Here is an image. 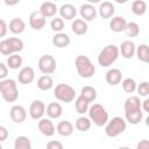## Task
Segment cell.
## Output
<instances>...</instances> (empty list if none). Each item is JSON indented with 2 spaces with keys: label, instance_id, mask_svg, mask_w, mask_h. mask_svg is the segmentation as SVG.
<instances>
[{
  "label": "cell",
  "instance_id": "obj_15",
  "mask_svg": "<svg viewBox=\"0 0 149 149\" xmlns=\"http://www.w3.org/2000/svg\"><path fill=\"white\" fill-rule=\"evenodd\" d=\"M135 44L133 41H123L119 48V52H121V56L126 59H129V58H133V56L135 55Z\"/></svg>",
  "mask_w": 149,
  "mask_h": 149
},
{
  "label": "cell",
  "instance_id": "obj_5",
  "mask_svg": "<svg viewBox=\"0 0 149 149\" xmlns=\"http://www.w3.org/2000/svg\"><path fill=\"white\" fill-rule=\"evenodd\" d=\"M23 41L17 37L5 38L0 42V54L3 56H10L13 54H17L23 49Z\"/></svg>",
  "mask_w": 149,
  "mask_h": 149
},
{
  "label": "cell",
  "instance_id": "obj_11",
  "mask_svg": "<svg viewBox=\"0 0 149 149\" xmlns=\"http://www.w3.org/2000/svg\"><path fill=\"white\" fill-rule=\"evenodd\" d=\"M38 130L44 135V136H52L56 132V127L55 125L52 123V121L50 119H47V118H42L38 120Z\"/></svg>",
  "mask_w": 149,
  "mask_h": 149
},
{
  "label": "cell",
  "instance_id": "obj_8",
  "mask_svg": "<svg viewBox=\"0 0 149 149\" xmlns=\"http://www.w3.org/2000/svg\"><path fill=\"white\" fill-rule=\"evenodd\" d=\"M38 69L43 74H51L56 71V59L51 55H42L37 62Z\"/></svg>",
  "mask_w": 149,
  "mask_h": 149
},
{
  "label": "cell",
  "instance_id": "obj_29",
  "mask_svg": "<svg viewBox=\"0 0 149 149\" xmlns=\"http://www.w3.org/2000/svg\"><path fill=\"white\" fill-rule=\"evenodd\" d=\"M80 97L84 98L87 102H92L97 99V90L93 86H84L80 90Z\"/></svg>",
  "mask_w": 149,
  "mask_h": 149
},
{
  "label": "cell",
  "instance_id": "obj_34",
  "mask_svg": "<svg viewBox=\"0 0 149 149\" xmlns=\"http://www.w3.org/2000/svg\"><path fill=\"white\" fill-rule=\"evenodd\" d=\"M74 107H76L77 113H79V114H85V113L88 111L90 102H87L84 98H81V97L79 95V97L76 99V101H74Z\"/></svg>",
  "mask_w": 149,
  "mask_h": 149
},
{
  "label": "cell",
  "instance_id": "obj_26",
  "mask_svg": "<svg viewBox=\"0 0 149 149\" xmlns=\"http://www.w3.org/2000/svg\"><path fill=\"white\" fill-rule=\"evenodd\" d=\"M26 29V23L20 17H14L10 20L9 22V31H12L13 34H21L23 33Z\"/></svg>",
  "mask_w": 149,
  "mask_h": 149
},
{
  "label": "cell",
  "instance_id": "obj_19",
  "mask_svg": "<svg viewBox=\"0 0 149 149\" xmlns=\"http://www.w3.org/2000/svg\"><path fill=\"white\" fill-rule=\"evenodd\" d=\"M58 10H59L61 17L65 20H73L77 15V9L71 3H63Z\"/></svg>",
  "mask_w": 149,
  "mask_h": 149
},
{
  "label": "cell",
  "instance_id": "obj_20",
  "mask_svg": "<svg viewBox=\"0 0 149 149\" xmlns=\"http://www.w3.org/2000/svg\"><path fill=\"white\" fill-rule=\"evenodd\" d=\"M126 26H127V21L123 16H114L109 21V29L114 33L125 31Z\"/></svg>",
  "mask_w": 149,
  "mask_h": 149
},
{
  "label": "cell",
  "instance_id": "obj_13",
  "mask_svg": "<svg viewBox=\"0 0 149 149\" xmlns=\"http://www.w3.org/2000/svg\"><path fill=\"white\" fill-rule=\"evenodd\" d=\"M29 26L34 30H41L45 26V17L40 13V10H35L29 15Z\"/></svg>",
  "mask_w": 149,
  "mask_h": 149
},
{
  "label": "cell",
  "instance_id": "obj_30",
  "mask_svg": "<svg viewBox=\"0 0 149 149\" xmlns=\"http://www.w3.org/2000/svg\"><path fill=\"white\" fill-rule=\"evenodd\" d=\"M23 63L22 57L19 54H13L10 56H8L7 58V68L12 69V70H16L19 69Z\"/></svg>",
  "mask_w": 149,
  "mask_h": 149
},
{
  "label": "cell",
  "instance_id": "obj_23",
  "mask_svg": "<svg viewBox=\"0 0 149 149\" xmlns=\"http://www.w3.org/2000/svg\"><path fill=\"white\" fill-rule=\"evenodd\" d=\"M45 113L49 119H58L63 114V107L58 102H50L45 108Z\"/></svg>",
  "mask_w": 149,
  "mask_h": 149
},
{
  "label": "cell",
  "instance_id": "obj_47",
  "mask_svg": "<svg viewBox=\"0 0 149 149\" xmlns=\"http://www.w3.org/2000/svg\"><path fill=\"white\" fill-rule=\"evenodd\" d=\"M118 149H130L129 147H127V146H121V147H119Z\"/></svg>",
  "mask_w": 149,
  "mask_h": 149
},
{
  "label": "cell",
  "instance_id": "obj_14",
  "mask_svg": "<svg viewBox=\"0 0 149 149\" xmlns=\"http://www.w3.org/2000/svg\"><path fill=\"white\" fill-rule=\"evenodd\" d=\"M17 79L21 84H30L35 79V71L31 66H24L19 71Z\"/></svg>",
  "mask_w": 149,
  "mask_h": 149
},
{
  "label": "cell",
  "instance_id": "obj_41",
  "mask_svg": "<svg viewBox=\"0 0 149 149\" xmlns=\"http://www.w3.org/2000/svg\"><path fill=\"white\" fill-rule=\"evenodd\" d=\"M8 76V68L3 63H0V80L6 79Z\"/></svg>",
  "mask_w": 149,
  "mask_h": 149
},
{
  "label": "cell",
  "instance_id": "obj_3",
  "mask_svg": "<svg viewBox=\"0 0 149 149\" xmlns=\"http://www.w3.org/2000/svg\"><path fill=\"white\" fill-rule=\"evenodd\" d=\"M88 119L93 122L97 127H102L108 121V113L105 107L100 104H93L88 107Z\"/></svg>",
  "mask_w": 149,
  "mask_h": 149
},
{
  "label": "cell",
  "instance_id": "obj_31",
  "mask_svg": "<svg viewBox=\"0 0 149 149\" xmlns=\"http://www.w3.org/2000/svg\"><path fill=\"white\" fill-rule=\"evenodd\" d=\"M135 55L137 57L139 61L143 62V63H148L149 59V51H148V45L147 44H140L136 49H135Z\"/></svg>",
  "mask_w": 149,
  "mask_h": 149
},
{
  "label": "cell",
  "instance_id": "obj_42",
  "mask_svg": "<svg viewBox=\"0 0 149 149\" xmlns=\"http://www.w3.org/2000/svg\"><path fill=\"white\" fill-rule=\"evenodd\" d=\"M7 31H8V27H7L6 21L2 20V19H0V37L6 36Z\"/></svg>",
  "mask_w": 149,
  "mask_h": 149
},
{
  "label": "cell",
  "instance_id": "obj_37",
  "mask_svg": "<svg viewBox=\"0 0 149 149\" xmlns=\"http://www.w3.org/2000/svg\"><path fill=\"white\" fill-rule=\"evenodd\" d=\"M121 85H122L123 91L127 92V93H133L134 91H136V86H137L135 79H133V78H126V79H123L122 83H121Z\"/></svg>",
  "mask_w": 149,
  "mask_h": 149
},
{
  "label": "cell",
  "instance_id": "obj_24",
  "mask_svg": "<svg viewBox=\"0 0 149 149\" xmlns=\"http://www.w3.org/2000/svg\"><path fill=\"white\" fill-rule=\"evenodd\" d=\"M125 118H126V121H128L130 125H137L141 122L143 118V112L142 109L128 111V112H125Z\"/></svg>",
  "mask_w": 149,
  "mask_h": 149
},
{
  "label": "cell",
  "instance_id": "obj_12",
  "mask_svg": "<svg viewBox=\"0 0 149 149\" xmlns=\"http://www.w3.org/2000/svg\"><path fill=\"white\" fill-rule=\"evenodd\" d=\"M79 14L81 16V20L86 21H92L97 17V9L94 8V6H92L91 3H83L79 7Z\"/></svg>",
  "mask_w": 149,
  "mask_h": 149
},
{
  "label": "cell",
  "instance_id": "obj_18",
  "mask_svg": "<svg viewBox=\"0 0 149 149\" xmlns=\"http://www.w3.org/2000/svg\"><path fill=\"white\" fill-rule=\"evenodd\" d=\"M58 8L56 6L55 2L52 1H44L42 2V5L40 6V13L47 19V17H52L55 16V14L57 13Z\"/></svg>",
  "mask_w": 149,
  "mask_h": 149
},
{
  "label": "cell",
  "instance_id": "obj_38",
  "mask_svg": "<svg viewBox=\"0 0 149 149\" xmlns=\"http://www.w3.org/2000/svg\"><path fill=\"white\" fill-rule=\"evenodd\" d=\"M50 28L57 34V33H62V30L64 29V20L62 17H54L50 22Z\"/></svg>",
  "mask_w": 149,
  "mask_h": 149
},
{
  "label": "cell",
  "instance_id": "obj_1",
  "mask_svg": "<svg viewBox=\"0 0 149 149\" xmlns=\"http://www.w3.org/2000/svg\"><path fill=\"white\" fill-rule=\"evenodd\" d=\"M0 93L6 102H14L19 98V90L16 81L10 78L0 80Z\"/></svg>",
  "mask_w": 149,
  "mask_h": 149
},
{
  "label": "cell",
  "instance_id": "obj_9",
  "mask_svg": "<svg viewBox=\"0 0 149 149\" xmlns=\"http://www.w3.org/2000/svg\"><path fill=\"white\" fill-rule=\"evenodd\" d=\"M45 113V105L41 100H34L29 106V115L34 120H40Z\"/></svg>",
  "mask_w": 149,
  "mask_h": 149
},
{
  "label": "cell",
  "instance_id": "obj_49",
  "mask_svg": "<svg viewBox=\"0 0 149 149\" xmlns=\"http://www.w3.org/2000/svg\"><path fill=\"white\" fill-rule=\"evenodd\" d=\"M0 3H1V2H0Z\"/></svg>",
  "mask_w": 149,
  "mask_h": 149
},
{
  "label": "cell",
  "instance_id": "obj_43",
  "mask_svg": "<svg viewBox=\"0 0 149 149\" xmlns=\"http://www.w3.org/2000/svg\"><path fill=\"white\" fill-rule=\"evenodd\" d=\"M8 137V130L6 127L3 126H0V142H3L6 141Z\"/></svg>",
  "mask_w": 149,
  "mask_h": 149
},
{
  "label": "cell",
  "instance_id": "obj_27",
  "mask_svg": "<svg viewBox=\"0 0 149 149\" xmlns=\"http://www.w3.org/2000/svg\"><path fill=\"white\" fill-rule=\"evenodd\" d=\"M123 108H125V112L135 111V109H141V101H140V98L136 97V95H130V97H128V98L126 99V101H125Z\"/></svg>",
  "mask_w": 149,
  "mask_h": 149
},
{
  "label": "cell",
  "instance_id": "obj_40",
  "mask_svg": "<svg viewBox=\"0 0 149 149\" xmlns=\"http://www.w3.org/2000/svg\"><path fill=\"white\" fill-rule=\"evenodd\" d=\"M47 149H63V144L59 141L52 140L47 143Z\"/></svg>",
  "mask_w": 149,
  "mask_h": 149
},
{
  "label": "cell",
  "instance_id": "obj_16",
  "mask_svg": "<svg viewBox=\"0 0 149 149\" xmlns=\"http://www.w3.org/2000/svg\"><path fill=\"white\" fill-rule=\"evenodd\" d=\"M105 79L107 81V84L112 85V86H115L118 84L121 83V79H122V72L116 69V68H112L109 69L106 74H105Z\"/></svg>",
  "mask_w": 149,
  "mask_h": 149
},
{
  "label": "cell",
  "instance_id": "obj_6",
  "mask_svg": "<svg viewBox=\"0 0 149 149\" xmlns=\"http://www.w3.org/2000/svg\"><path fill=\"white\" fill-rule=\"evenodd\" d=\"M127 122L121 116H114L112 120H108L105 127V134L108 137H116L126 130Z\"/></svg>",
  "mask_w": 149,
  "mask_h": 149
},
{
  "label": "cell",
  "instance_id": "obj_22",
  "mask_svg": "<svg viewBox=\"0 0 149 149\" xmlns=\"http://www.w3.org/2000/svg\"><path fill=\"white\" fill-rule=\"evenodd\" d=\"M51 42L57 48H66L70 44L71 40H70V36L68 34H65V33H57V34H55L52 36Z\"/></svg>",
  "mask_w": 149,
  "mask_h": 149
},
{
  "label": "cell",
  "instance_id": "obj_39",
  "mask_svg": "<svg viewBox=\"0 0 149 149\" xmlns=\"http://www.w3.org/2000/svg\"><path fill=\"white\" fill-rule=\"evenodd\" d=\"M137 93L141 97H147L149 94V83L148 81H142L139 86H136Z\"/></svg>",
  "mask_w": 149,
  "mask_h": 149
},
{
  "label": "cell",
  "instance_id": "obj_35",
  "mask_svg": "<svg viewBox=\"0 0 149 149\" xmlns=\"http://www.w3.org/2000/svg\"><path fill=\"white\" fill-rule=\"evenodd\" d=\"M132 10L136 15H143L147 10V3L143 0H135L132 3Z\"/></svg>",
  "mask_w": 149,
  "mask_h": 149
},
{
  "label": "cell",
  "instance_id": "obj_17",
  "mask_svg": "<svg viewBox=\"0 0 149 149\" xmlns=\"http://www.w3.org/2000/svg\"><path fill=\"white\" fill-rule=\"evenodd\" d=\"M97 12L102 19H109L114 15L115 7L111 1H104L99 5V8L97 9Z\"/></svg>",
  "mask_w": 149,
  "mask_h": 149
},
{
  "label": "cell",
  "instance_id": "obj_4",
  "mask_svg": "<svg viewBox=\"0 0 149 149\" xmlns=\"http://www.w3.org/2000/svg\"><path fill=\"white\" fill-rule=\"evenodd\" d=\"M119 48L114 44L106 45L98 55V63L102 68H108L112 65L119 57Z\"/></svg>",
  "mask_w": 149,
  "mask_h": 149
},
{
  "label": "cell",
  "instance_id": "obj_44",
  "mask_svg": "<svg viewBox=\"0 0 149 149\" xmlns=\"http://www.w3.org/2000/svg\"><path fill=\"white\" fill-rule=\"evenodd\" d=\"M136 149H149V141L148 140H141L137 143Z\"/></svg>",
  "mask_w": 149,
  "mask_h": 149
},
{
  "label": "cell",
  "instance_id": "obj_45",
  "mask_svg": "<svg viewBox=\"0 0 149 149\" xmlns=\"http://www.w3.org/2000/svg\"><path fill=\"white\" fill-rule=\"evenodd\" d=\"M141 109H143L144 112H149V99H146L144 101L141 102Z\"/></svg>",
  "mask_w": 149,
  "mask_h": 149
},
{
  "label": "cell",
  "instance_id": "obj_10",
  "mask_svg": "<svg viewBox=\"0 0 149 149\" xmlns=\"http://www.w3.org/2000/svg\"><path fill=\"white\" fill-rule=\"evenodd\" d=\"M9 116L15 123H22L27 118V111L21 105H14L9 111Z\"/></svg>",
  "mask_w": 149,
  "mask_h": 149
},
{
  "label": "cell",
  "instance_id": "obj_32",
  "mask_svg": "<svg viewBox=\"0 0 149 149\" xmlns=\"http://www.w3.org/2000/svg\"><path fill=\"white\" fill-rule=\"evenodd\" d=\"M14 149H31V142L27 136H17L14 141Z\"/></svg>",
  "mask_w": 149,
  "mask_h": 149
},
{
  "label": "cell",
  "instance_id": "obj_36",
  "mask_svg": "<svg viewBox=\"0 0 149 149\" xmlns=\"http://www.w3.org/2000/svg\"><path fill=\"white\" fill-rule=\"evenodd\" d=\"M125 33L128 37H136L140 34V26L136 22H127Z\"/></svg>",
  "mask_w": 149,
  "mask_h": 149
},
{
  "label": "cell",
  "instance_id": "obj_33",
  "mask_svg": "<svg viewBox=\"0 0 149 149\" xmlns=\"http://www.w3.org/2000/svg\"><path fill=\"white\" fill-rule=\"evenodd\" d=\"M76 128L79 130V132H87L90 128H91V120L86 116H79L77 120H76V123H74Z\"/></svg>",
  "mask_w": 149,
  "mask_h": 149
},
{
  "label": "cell",
  "instance_id": "obj_2",
  "mask_svg": "<svg viewBox=\"0 0 149 149\" xmlns=\"http://www.w3.org/2000/svg\"><path fill=\"white\" fill-rule=\"evenodd\" d=\"M74 66L81 78H91L95 72V66L87 56L78 55L74 59Z\"/></svg>",
  "mask_w": 149,
  "mask_h": 149
},
{
  "label": "cell",
  "instance_id": "obj_25",
  "mask_svg": "<svg viewBox=\"0 0 149 149\" xmlns=\"http://www.w3.org/2000/svg\"><path fill=\"white\" fill-rule=\"evenodd\" d=\"M71 29H72L73 34L80 36V35H84V34L87 33L88 27H87V23L84 20H81V19H74V21L71 24Z\"/></svg>",
  "mask_w": 149,
  "mask_h": 149
},
{
  "label": "cell",
  "instance_id": "obj_46",
  "mask_svg": "<svg viewBox=\"0 0 149 149\" xmlns=\"http://www.w3.org/2000/svg\"><path fill=\"white\" fill-rule=\"evenodd\" d=\"M5 3H6L7 6H14V5L19 3V1H14V2H10V1H7V0H5Z\"/></svg>",
  "mask_w": 149,
  "mask_h": 149
},
{
  "label": "cell",
  "instance_id": "obj_7",
  "mask_svg": "<svg viewBox=\"0 0 149 149\" xmlns=\"http://www.w3.org/2000/svg\"><path fill=\"white\" fill-rule=\"evenodd\" d=\"M54 95L56 97L57 100L65 102V104H69V102L74 100L76 91L72 86L62 83V84H57L56 87L54 88Z\"/></svg>",
  "mask_w": 149,
  "mask_h": 149
},
{
  "label": "cell",
  "instance_id": "obj_48",
  "mask_svg": "<svg viewBox=\"0 0 149 149\" xmlns=\"http://www.w3.org/2000/svg\"><path fill=\"white\" fill-rule=\"evenodd\" d=\"M0 149H3V148H2V146H1V144H0Z\"/></svg>",
  "mask_w": 149,
  "mask_h": 149
},
{
  "label": "cell",
  "instance_id": "obj_21",
  "mask_svg": "<svg viewBox=\"0 0 149 149\" xmlns=\"http://www.w3.org/2000/svg\"><path fill=\"white\" fill-rule=\"evenodd\" d=\"M56 132L61 136L68 137V136L72 135V133H73V125L69 120H63V121L58 122V125L56 126Z\"/></svg>",
  "mask_w": 149,
  "mask_h": 149
},
{
  "label": "cell",
  "instance_id": "obj_28",
  "mask_svg": "<svg viewBox=\"0 0 149 149\" xmlns=\"http://www.w3.org/2000/svg\"><path fill=\"white\" fill-rule=\"evenodd\" d=\"M54 86V79L49 74H43L37 79V87L41 91H49Z\"/></svg>",
  "mask_w": 149,
  "mask_h": 149
}]
</instances>
